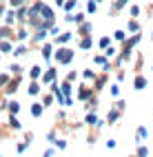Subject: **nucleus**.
Wrapping results in <instances>:
<instances>
[{"label":"nucleus","instance_id":"f257e3e1","mask_svg":"<svg viewBox=\"0 0 153 157\" xmlns=\"http://www.w3.org/2000/svg\"><path fill=\"white\" fill-rule=\"evenodd\" d=\"M71 56H73L71 51H60V53H58V60L65 64V62H71Z\"/></svg>","mask_w":153,"mask_h":157}]
</instances>
